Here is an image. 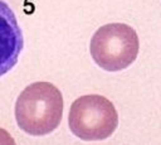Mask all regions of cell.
<instances>
[{
    "label": "cell",
    "mask_w": 161,
    "mask_h": 145,
    "mask_svg": "<svg viewBox=\"0 0 161 145\" xmlns=\"http://www.w3.org/2000/svg\"><path fill=\"white\" fill-rule=\"evenodd\" d=\"M69 129L86 141L110 138L118 125V114L113 103L101 95H86L77 99L68 115Z\"/></svg>",
    "instance_id": "obj_3"
},
{
    "label": "cell",
    "mask_w": 161,
    "mask_h": 145,
    "mask_svg": "<svg viewBox=\"0 0 161 145\" xmlns=\"http://www.w3.org/2000/svg\"><path fill=\"white\" fill-rule=\"evenodd\" d=\"M23 48V32L14 11L0 0V77L15 67Z\"/></svg>",
    "instance_id": "obj_4"
},
{
    "label": "cell",
    "mask_w": 161,
    "mask_h": 145,
    "mask_svg": "<svg viewBox=\"0 0 161 145\" xmlns=\"http://www.w3.org/2000/svg\"><path fill=\"white\" fill-rule=\"evenodd\" d=\"M63 96L50 82H34L25 87L15 102V120L26 134L43 136L61 124Z\"/></svg>",
    "instance_id": "obj_1"
},
{
    "label": "cell",
    "mask_w": 161,
    "mask_h": 145,
    "mask_svg": "<svg viewBox=\"0 0 161 145\" xmlns=\"http://www.w3.org/2000/svg\"><path fill=\"white\" fill-rule=\"evenodd\" d=\"M0 145H15L13 136L3 127H0Z\"/></svg>",
    "instance_id": "obj_5"
},
{
    "label": "cell",
    "mask_w": 161,
    "mask_h": 145,
    "mask_svg": "<svg viewBox=\"0 0 161 145\" xmlns=\"http://www.w3.org/2000/svg\"><path fill=\"white\" fill-rule=\"evenodd\" d=\"M91 56L100 67L108 72L126 70L136 61L140 42L135 29L124 23L101 27L91 39Z\"/></svg>",
    "instance_id": "obj_2"
}]
</instances>
